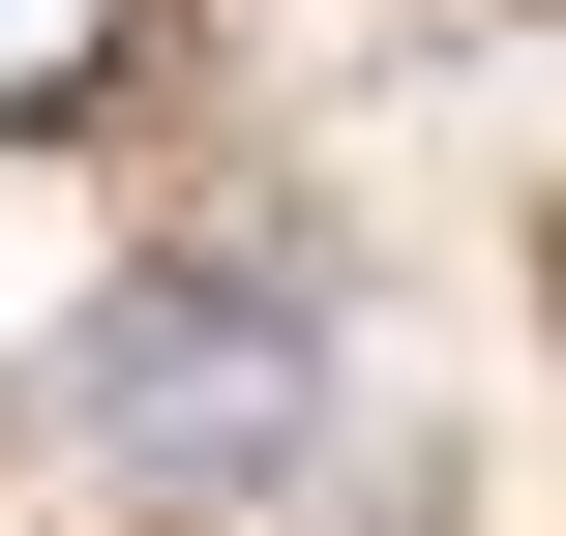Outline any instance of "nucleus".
Segmentation results:
<instances>
[{
  "label": "nucleus",
  "instance_id": "nucleus-1",
  "mask_svg": "<svg viewBox=\"0 0 566 536\" xmlns=\"http://www.w3.org/2000/svg\"><path fill=\"white\" fill-rule=\"evenodd\" d=\"M60 418H90L149 507H269L298 418H328V298H298V269H119V328L60 358Z\"/></svg>",
  "mask_w": 566,
  "mask_h": 536
},
{
  "label": "nucleus",
  "instance_id": "nucleus-2",
  "mask_svg": "<svg viewBox=\"0 0 566 536\" xmlns=\"http://www.w3.org/2000/svg\"><path fill=\"white\" fill-rule=\"evenodd\" d=\"M119 90V0H0V119H90Z\"/></svg>",
  "mask_w": 566,
  "mask_h": 536
}]
</instances>
